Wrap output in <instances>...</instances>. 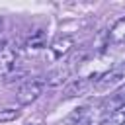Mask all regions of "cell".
<instances>
[{
  "instance_id": "obj_7",
  "label": "cell",
  "mask_w": 125,
  "mask_h": 125,
  "mask_svg": "<svg viewBox=\"0 0 125 125\" xmlns=\"http://www.w3.org/2000/svg\"><path fill=\"white\" fill-rule=\"evenodd\" d=\"M45 45H47L45 31H43V29H35V31L25 39V45H23V47H25V51H27V53H31V55H33V53H39Z\"/></svg>"
},
{
  "instance_id": "obj_13",
  "label": "cell",
  "mask_w": 125,
  "mask_h": 125,
  "mask_svg": "<svg viewBox=\"0 0 125 125\" xmlns=\"http://www.w3.org/2000/svg\"><path fill=\"white\" fill-rule=\"evenodd\" d=\"M25 125H35V123H25Z\"/></svg>"
},
{
  "instance_id": "obj_3",
  "label": "cell",
  "mask_w": 125,
  "mask_h": 125,
  "mask_svg": "<svg viewBox=\"0 0 125 125\" xmlns=\"http://www.w3.org/2000/svg\"><path fill=\"white\" fill-rule=\"evenodd\" d=\"M68 121L72 125H100L102 123V111L96 109L94 105H80L70 113Z\"/></svg>"
},
{
  "instance_id": "obj_11",
  "label": "cell",
  "mask_w": 125,
  "mask_h": 125,
  "mask_svg": "<svg viewBox=\"0 0 125 125\" xmlns=\"http://www.w3.org/2000/svg\"><path fill=\"white\" fill-rule=\"evenodd\" d=\"M18 115H20V111H18V109H12V107H8V109L0 111V121H6V119H16Z\"/></svg>"
},
{
  "instance_id": "obj_14",
  "label": "cell",
  "mask_w": 125,
  "mask_h": 125,
  "mask_svg": "<svg viewBox=\"0 0 125 125\" xmlns=\"http://www.w3.org/2000/svg\"><path fill=\"white\" fill-rule=\"evenodd\" d=\"M121 125H125V123H121Z\"/></svg>"
},
{
  "instance_id": "obj_9",
  "label": "cell",
  "mask_w": 125,
  "mask_h": 125,
  "mask_svg": "<svg viewBox=\"0 0 125 125\" xmlns=\"http://www.w3.org/2000/svg\"><path fill=\"white\" fill-rule=\"evenodd\" d=\"M88 88H90V80H88V78H76V80L68 82V86L64 88V94H66L68 98H72V96H82V94L88 92Z\"/></svg>"
},
{
  "instance_id": "obj_4",
  "label": "cell",
  "mask_w": 125,
  "mask_h": 125,
  "mask_svg": "<svg viewBox=\"0 0 125 125\" xmlns=\"http://www.w3.org/2000/svg\"><path fill=\"white\" fill-rule=\"evenodd\" d=\"M123 78H125V66H115V68L105 70V72H104L102 76H98L92 84H94L96 90H100V92H107V90H111L113 86H117Z\"/></svg>"
},
{
  "instance_id": "obj_2",
  "label": "cell",
  "mask_w": 125,
  "mask_h": 125,
  "mask_svg": "<svg viewBox=\"0 0 125 125\" xmlns=\"http://www.w3.org/2000/svg\"><path fill=\"white\" fill-rule=\"evenodd\" d=\"M43 88H45V82H43L41 78H29V80H25V82L18 88V94H16L18 104L27 105V104L35 102V100L43 94Z\"/></svg>"
},
{
  "instance_id": "obj_12",
  "label": "cell",
  "mask_w": 125,
  "mask_h": 125,
  "mask_svg": "<svg viewBox=\"0 0 125 125\" xmlns=\"http://www.w3.org/2000/svg\"><path fill=\"white\" fill-rule=\"evenodd\" d=\"M2 25H4V21H2V18H0V31H2Z\"/></svg>"
},
{
  "instance_id": "obj_6",
  "label": "cell",
  "mask_w": 125,
  "mask_h": 125,
  "mask_svg": "<svg viewBox=\"0 0 125 125\" xmlns=\"http://www.w3.org/2000/svg\"><path fill=\"white\" fill-rule=\"evenodd\" d=\"M121 109H125V86L119 88L117 92H113L102 105V111H105V113H115Z\"/></svg>"
},
{
  "instance_id": "obj_10",
  "label": "cell",
  "mask_w": 125,
  "mask_h": 125,
  "mask_svg": "<svg viewBox=\"0 0 125 125\" xmlns=\"http://www.w3.org/2000/svg\"><path fill=\"white\" fill-rule=\"evenodd\" d=\"M64 80H66V70H64V68H59V70H55V72L49 74L47 84H49V86H59V84H62Z\"/></svg>"
},
{
  "instance_id": "obj_5",
  "label": "cell",
  "mask_w": 125,
  "mask_h": 125,
  "mask_svg": "<svg viewBox=\"0 0 125 125\" xmlns=\"http://www.w3.org/2000/svg\"><path fill=\"white\" fill-rule=\"evenodd\" d=\"M72 45H74V41H72V37H68V35L55 39V41L51 43V47H49L51 59H53V61H59V59H62V57H64V55H66V53L72 49Z\"/></svg>"
},
{
  "instance_id": "obj_8",
  "label": "cell",
  "mask_w": 125,
  "mask_h": 125,
  "mask_svg": "<svg viewBox=\"0 0 125 125\" xmlns=\"http://www.w3.org/2000/svg\"><path fill=\"white\" fill-rule=\"evenodd\" d=\"M107 43H113V45L125 43V18H119L111 25V29L107 31Z\"/></svg>"
},
{
  "instance_id": "obj_1",
  "label": "cell",
  "mask_w": 125,
  "mask_h": 125,
  "mask_svg": "<svg viewBox=\"0 0 125 125\" xmlns=\"http://www.w3.org/2000/svg\"><path fill=\"white\" fill-rule=\"evenodd\" d=\"M20 64V53L14 43H4L0 45V76L6 80L14 76L16 68Z\"/></svg>"
}]
</instances>
